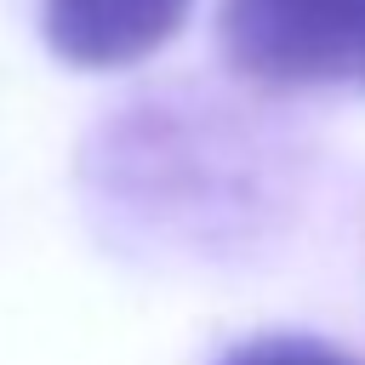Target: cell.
Wrapping results in <instances>:
<instances>
[{
	"instance_id": "6da1fadb",
	"label": "cell",
	"mask_w": 365,
	"mask_h": 365,
	"mask_svg": "<svg viewBox=\"0 0 365 365\" xmlns=\"http://www.w3.org/2000/svg\"><path fill=\"white\" fill-rule=\"evenodd\" d=\"M217 46L245 86L365 97V0H222Z\"/></svg>"
},
{
	"instance_id": "7a4b0ae2",
	"label": "cell",
	"mask_w": 365,
	"mask_h": 365,
	"mask_svg": "<svg viewBox=\"0 0 365 365\" xmlns=\"http://www.w3.org/2000/svg\"><path fill=\"white\" fill-rule=\"evenodd\" d=\"M194 0H40L46 46L74 68H131L154 57Z\"/></svg>"
},
{
	"instance_id": "3957f363",
	"label": "cell",
	"mask_w": 365,
	"mask_h": 365,
	"mask_svg": "<svg viewBox=\"0 0 365 365\" xmlns=\"http://www.w3.org/2000/svg\"><path fill=\"white\" fill-rule=\"evenodd\" d=\"M217 365H359L354 354L319 342V336H297V331H274V336H251L240 348H228Z\"/></svg>"
}]
</instances>
